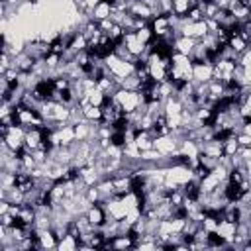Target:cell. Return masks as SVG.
Masks as SVG:
<instances>
[{"mask_svg": "<svg viewBox=\"0 0 251 251\" xmlns=\"http://www.w3.org/2000/svg\"><path fill=\"white\" fill-rule=\"evenodd\" d=\"M192 178H194V175H192V169L188 165H171L165 169V186L171 190L184 186Z\"/></svg>", "mask_w": 251, "mask_h": 251, "instance_id": "obj_1", "label": "cell"}, {"mask_svg": "<svg viewBox=\"0 0 251 251\" xmlns=\"http://www.w3.org/2000/svg\"><path fill=\"white\" fill-rule=\"evenodd\" d=\"M114 98H116V102L122 106V110H124L126 114H131V112H135L139 106L147 104V102H145V96H143L139 90H126V88H122V86L116 90Z\"/></svg>", "mask_w": 251, "mask_h": 251, "instance_id": "obj_2", "label": "cell"}, {"mask_svg": "<svg viewBox=\"0 0 251 251\" xmlns=\"http://www.w3.org/2000/svg\"><path fill=\"white\" fill-rule=\"evenodd\" d=\"M104 63H106V67H108V71H110V75L122 84V80L126 78V76H129V75H133L135 73V67H133V63L131 61H126V59H120L118 55H108L106 59H104Z\"/></svg>", "mask_w": 251, "mask_h": 251, "instance_id": "obj_3", "label": "cell"}, {"mask_svg": "<svg viewBox=\"0 0 251 251\" xmlns=\"http://www.w3.org/2000/svg\"><path fill=\"white\" fill-rule=\"evenodd\" d=\"M122 41H124V45L127 47V51H129L133 57H143V55H145V51H147V45H145V43H141V41L137 39L135 31H126Z\"/></svg>", "mask_w": 251, "mask_h": 251, "instance_id": "obj_4", "label": "cell"}, {"mask_svg": "<svg viewBox=\"0 0 251 251\" xmlns=\"http://www.w3.org/2000/svg\"><path fill=\"white\" fill-rule=\"evenodd\" d=\"M212 78H214V65L212 63H194L192 65V80L210 82Z\"/></svg>", "mask_w": 251, "mask_h": 251, "instance_id": "obj_5", "label": "cell"}, {"mask_svg": "<svg viewBox=\"0 0 251 251\" xmlns=\"http://www.w3.org/2000/svg\"><path fill=\"white\" fill-rule=\"evenodd\" d=\"M86 218L90 220V224H92L94 227H102V226L106 224V220H108V214H106L104 206L96 202V204H92V206L86 210Z\"/></svg>", "mask_w": 251, "mask_h": 251, "instance_id": "obj_6", "label": "cell"}, {"mask_svg": "<svg viewBox=\"0 0 251 251\" xmlns=\"http://www.w3.org/2000/svg\"><path fill=\"white\" fill-rule=\"evenodd\" d=\"M235 231H237V222H229V220H220L218 222L216 233L229 243V249H231V241L235 239Z\"/></svg>", "mask_w": 251, "mask_h": 251, "instance_id": "obj_7", "label": "cell"}, {"mask_svg": "<svg viewBox=\"0 0 251 251\" xmlns=\"http://www.w3.org/2000/svg\"><path fill=\"white\" fill-rule=\"evenodd\" d=\"M37 237H39V249H57L59 239L55 237V231L51 227L37 229Z\"/></svg>", "mask_w": 251, "mask_h": 251, "instance_id": "obj_8", "label": "cell"}, {"mask_svg": "<svg viewBox=\"0 0 251 251\" xmlns=\"http://www.w3.org/2000/svg\"><path fill=\"white\" fill-rule=\"evenodd\" d=\"M112 12H114V6H112L110 2H106V0H102L100 4H96V6L92 8V20H94V22L108 20V18L112 16Z\"/></svg>", "mask_w": 251, "mask_h": 251, "instance_id": "obj_9", "label": "cell"}, {"mask_svg": "<svg viewBox=\"0 0 251 251\" xmlns=\"http://www.w3.org/2000/svg\"><path fill=\"white\" fill-rule=\"evenodd\" d=\"M196 43H198V39H192V37H184V35H180V37H176V39H175V51H176V53H182V55H190Z\"/></svg>", "mask_w": 251, "mask_h": 251, "instance_id": "obj_10", "label": "cell"}, {"mask_svg": "<svg viewBox=\"0 0 251 251\" xmlns=\"http://www.w3.org/2000/svg\"><path fill=\"white\" fill-rule=\"evenodd\" d=\"M84 98L88 100V104H90V106H100V108H102V104L106 102V98H108V96H106V94H104V92H102V90L96 86V88L88 90Z\"/></svg>", "mask_w": 251, "mask_h": 251, "instance_id": "obj_11", "label": "cell"}, {"mask_svg": "<svg viewBox=\"0 0 251 251\" xmlns=\"http://www.w3.org/2000/svg\"><path fill=\"white\" fill-rule=\"evenodd\" d=\"M163 157H165V155H163L161 151H157L155 147L141 151V163H145V165H159V161H161Z\"/></svg>", "mask_w": 251, "mask_h": 251, "instance_id": "obj_12", "label": "cell"}, {"mask_svg": "<svg viewBox=\"0 0 251 251\" xmlns=\"http://www.w3.org/2000/svg\"><path fill=\"white\" fill-rule=\"evenodd\" d=\"M57 249L59 251H75V249H80V241L76 239V237H73V235H65L59 243H57Z\"/></svg>", "mask_w": 251, "mask_h": 251, "instance_id": "obj_13", "label": "cell"}, {"mask_svg": "<svg viewBox=\"0 0 251 251\" xmlns=\"http://www.w3.org/2000/svg\"><path fill=\"white\" fill-rule=\"evenodd\" d=\"M82 112H84V118L88 120V122H92V124H100L102 122V108L100 106H84L82 108Z\"/></svg>", "mask_w": 251, "mask_h": 251, "instance_id": "obj_14", "label": "cell"}, {"mask_svg": "<svg viewBox=\"0 0 251 251\" xmlns=\"http://www.w3.org/2000/svg\"><path fill=\"white\" fill-rule=\"evenodd\" d=\"M135 35H137V39H139L141 43H145V45H149V43L155 39V33H153L151 24H147V25H145V27H141V29H137V31H135Z\"/></svg>", "mask_w": 251, "mask_h": 251, "instance_id": "obj_15", "label": "cell"}, {"mask_svg": "<svg viewBox=\"0 0 251 251\" xmlns=\"http://www.w3.org/2000/svg\"><path fill=\"white\" fill-rule=\"evenodd\" d=\"M122 88H126V90H141V78L133 73V75H129V76H126L122 80Z\"/></svg>", "mask_w": 251, "mask_h": 251, "instance_id": "obj_16", "label": "cell"}, {"mask_svg": "<svg viewBox=\"0 0 251 251\" xmlns=\"http://www.w3.org/2000/svg\"><path fill=\"white\" fill-rule=\"evenodd\" d=\"M239 151V143H237V137L235 135H231V137H227L226 141H224V155H235Z\"/></svg>", "mask_w": 251, "mask_h": 251, "instance_id": "obj_17", "label": "cell"}, {"mask_svg": "<svg viewBox=\"0 0 251 251\" xmlns=\"http://www.w3.org/2000/svg\"><path fill=\"white\" fill-rule=\"evenodd\" d=\"M235 137H237L239 147H251V135H247V133L239 131V133H235Z\"/></svg>", "mask_w": 251, "mask_h": 251, "instance_id": "obj_18", "label": "cell"}, {"mask_svg": "<svg viewBox=\"0 0 251 251\" xmlns=\"http://www.w3.org/2000/svg\"><path fill=\"white\" fill-rule=\"evenodd\" d=\"M239 65H243V67H251V49H247L245 53H241V57H239Z\"/></svg>", "mask_w": 251, "mask_h": 251, "instance_id": "obj_19", "label": "cell"}, {"mask_svg": "<svg viewBox=\"0 0 251 251\" xmlns=\"http://www.w3.org/2000/svg\"><path fill=\"white\" fill-rule=\"evenodd\" d=\"M84 2H86V6H88V8H90V10H92V8H94V6H96V4H100V2H102V0H84Z\"/></svg>", "mask_w": 251, "mask_h": 251, "instance_id": "obj_20", "label": "cell"}, {"mask_svg": "<svg viewBox=\"0 0 251 251\" xmlns=\"http://www.w3.org/2000/svg\"><path fill=\"white\" fill-rule=\"evenodd\" d=\"M245 104H247V106L251 108V88L247 90V98H245Z\"/></svg>", "mask_w": 251, "mask_h": 251, "instance_id": "obj_21", "label": "cell"}, {"mask_svg": "<svg viewBox=\"0 0 251 251\" xmlns=\"http://www.w3.org/2000/svg\"><path fill=\"white\" fill-rule=\"evenodd\" d=\"M173 2H175V0H173Z\"/></svg>", "mask_w": 251, "mask_h": 251, "instance_id": "obj_22", "label": "cell"}]
</instances>
